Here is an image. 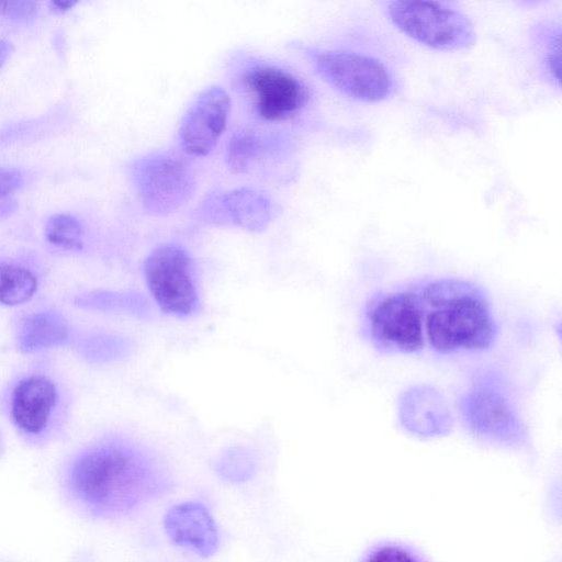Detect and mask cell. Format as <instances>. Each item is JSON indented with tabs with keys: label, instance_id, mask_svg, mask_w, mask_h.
<instances>
[{
	"label": "cell",
	"instance_id": "11",
	"mask_svg": "<svg viewBox=\"0 0 562 562\" xmlns=\"http://www.w3.org/2000/svg\"><path fill=\"white\" fill-rule=\"evenodd\" d=\"M164 526L170 539L202 557L214 554L218 546L216 525L200 503L188 502L173 506L164 518Z\"/></svg>",
	"mask_w": 562,
	"mask_h": 562
},
{
	"label": "cell",
	"instance_id": "14",
	"mask_svg": "<svg viewBox=\"0 0 562 562\" xmlns=\"http://www.w3.org/2000/svg\"><path fill=\"white\" fill-rule=\"evenodd\" d=\"M401 402L403 425L418 436H440L451 426L443 401L435 390L414 387Z\"/></svg>",
	"mask_w": 562,
	"mask_h": 562
},
{
	"label": "cell",
	"instance_id": "2",
	"mask_svg": "<svg viewBox=\"0 0 562 562\" xmlns=\"http://www.w3.org/2000/svg\"><path fill=\"white\" fill-rule=\"evenodd\" d=\"M150 461L139 450L120 442L95 445L72 462L68 474L71 495L98 515L134 507L156 486Z\"/></svg>",
	"mask_w": 562,
	"mask_h": 562
},
{
	"label": "cell",
	"instance_id": "18",
	"mask_svg": "<svg viewBox=\"0 0 562 562\" xmlns=\"http://www.w3.org/2000/svg\"><path fill=\"white\" fill-rule=\"evenodd\" d=\"M130 348V342L125 338L106 333L89 334L78 345L80 355L94 363L120 360L128 353Z\"/></svg>",
	"mask_w": 562,
	"mask_h": 562
},
{
	"label": "cell",
	"instance_id": "15",
	"mask_svg": "<svg viewBox=\"0 0 562 562\" xmlns=\"http://www.w3.org/2000/svg\"><path fill=\"white\" fill-rule=\"evenodd\" d=\"M69 338L66 319L55 311H43L22 319L16 333V346L21 352L31 353L63 346Z\"/></svg>",
	"mask_w": 562,
	"mask_h": 562
},
{
	"label": "cell",
	"instance_id": "3",
	"mask_svg": "<svg viewBox=\"0 0 562 562\" xmlns=\"http://www.w3.org/2000/svg\"><path fill=\"white\" fill-rule=\"evenodd\" d=\"M362 326L370 344L380 352H420L426 340L417 288L373 296L364 308Z\"/></svg>",
	"mask_w": 562,
	"mask_h": 562
},
{
	"label": "cell",
	"instance_id": "7",
	"mask_svg": "<svg viewBox=\"0 0 562 562\" xmlns=\"http://www.w3.org/2000/svg\"><path fill=\"white\" fill-rule=\"evenodd\" d=\"M144 276L162 312L184 317L199 310L192 260L181 246L165 244L155 248L145 259Z\"/></svg>",
	"mask_w": 562,
	"mask_h": 562
},
{
	"label": "cell",
	"instance_id": "13",
	"mask_svg": "<svg viewBox=\"0 0 562 562\" xmlns=\"http://www.w3.org/2000/svg\"><path fill=\"white\" fill-rule=\"evenodd\" d=\"M218 206L210 212L214 223L232 224L249 232L265 231L273 218L270 200L248 188L235 189L218 199Z\"/></svg>",
	"mask_w": 562,
	"mask_h": 562
},
{
	"label": "cell",
	"instance_id": "25",
	"mask_svg": "<svg viewBox=\"0 0 562 562\" xmlns=\"http://www.w3.org/2000/svg\"><path fill=\"white\" fill-rule=\"evenodd\" d=\"M77 3V1H72V0H65V1H50V7L55 10V11H58V12H66L68 11L69 9H71L75 4Z\"/></svg>",
	"mask_w": 562,
	"mask_h": 562
},
{
	"label": "cell",
	"instance_id": "23",
	"mask_svg": "<svg viewBox=\"0 0 562 562\" xmlns=\"http://www.w3.org/2000/svg\"><path fill=\"white\" fill-rule=\"evenodd\" d=\"M37 4L33 1H0V15L15 20H27L36 15Z\"/></svg>",
	"mask_w": 562,
	"mask_h": 562
},
{
	"label": "cell",
	"instance_id": "16",
	"mask_svg": "<svg viewBox=\"0 0 562 562\" xmlns=\"http://www.w3.org/2000/svg\"><path fill=\"white\" fill-rule=\"evenodd\" d=\"M81 308L106 313H123L137 317H146L150 313L147 300L139 293L93 291L75 299Z\"/></svg>",
	"mask_w": 562,
	"mask_h": 562
},
{
	"label": "cell",
	"instance_id": "21",
	"mask_svg": "<svg viewBox=\"0 0 562 562\" xmlns=\"http://www.w3.org/2000/svg\"><path fill=\"white\" fill-rule=\"evenodd\" d=\"M360 562H428L414 547L394 540L380 541L370 547Z\"/></svg>",
	"mask_w": 562,
	"mask_h": 562
},
{
	"label": "cell",
	"instance_id": "20",
	"mask_svg": "<svg viewBox=\"0 0 562 562\" xmlns=\"http://www.w3.org/2000/svg\"><path fill=\"white\" fill-rule=\"evenodd\" d=\"M261 140L251 132H238L229 139L226 164L236 173L245 172L259 155Z\"/></svg>",
	"mask_w": 562,
	"mask_h": 562
},
{
	"label": "cell",
	"instance_id": "9",
	"mask_svg": "<svg viewBox=\"0 0 562 562\" xmlns=\"http://www.w3.org/2000/svg\"><path fill=\"white\" fill-rule=\"evenodd\" d=\"M243 82L254 99L255 109L267 121H282L296 114L308 100V90L293 74L276 66L248 69Z\"/></svg>",
	"mask_w": 562,
	"mask_h": 562
},
{
	"label": "cell",
	"instance_id": "4",
	"mask_svg": "<svg viewBox=\"0 0 562 562\" xmlns=\"http://www.w3.org/2000/svg\"><path fill=\"white\" fill-rule=\"evenodd\" d=\"M459 405L464 424L476 438L517 450L527 447L525 424L498 379L484 376L473 382Z\"/></svg>",
	"mask_w": 562,
	"mask_h": 562
},
{
	"label": "cell",
	"instance_id": "19",
	"mask_svg": "<svg viewBox=\"0 0 562 562\" xmlns=\"http://www.w3.org/2000/svg\"><path fill=\"white\" fill-rule=\"evenodd\" d=\"M45 237L52 245L67 249L80 250L83 247V226L75 216L59 213L50 216L44 228Z\"/></svg>",
	"mask_w": 562,
	"mask_h": 562
},
{
	"label": "cell",
	"instance_id": "22",
	"mask_svg": "<svg viewBox=\"0 0 562 562\" xmlns=\"http://www.w3.org/2000/svg\"><path fill=\"white\" fill-rule=\"evenodd\" d=\"M252 467V458L243 449L231 450L220 462L221 473L231 480H243L245 475H249Z\"/></svg>",
	"mask_w": 562,
	"mask_h": 562
},
{
	"label": "cell",
	"instance_id": "10",
	"mask_svg": "<svg viewBox=\"0 0 562 562\" xmlns=\"http://www.w3.org/2000/svg\"><path fill=\"white\" fill-rule=\"evenodd\" d=\"M229 111V95L222 87L203 90L181 120L179 142L182 150L191 156L209 155L226 127Z\"/></svg>",
	"mask_w": 562,
	"mask_h": 562
},
{
	"label": "cell",
	"instance_id": "26",
	"mask_svg": "<svg viewBox=\"0 0 562 562\" xmlns=\"http://www.w3.org/2000/svg\"><path fill=\"white\" fill-rule=\"evenodd\" d=\"M11 52L12 45L4 40H0V67L5 63Z\"/></svg>",
	"mask_w": 562,
	"mask_h": 562
},
{
	"label": "cell",
	"instance_id": "6",
	"mask_svg": "<svg viewBox=\"0 0 562 562\" xmlns=\"http://www.w3.org/2000/svg\"><path fill=\"white\" fill-rule=\"evenodd\" d=\"M317 74L341 93L364 102H380L395 91L390 69L379 59L346 50L310 52Z\"/></svg>",
	"mask_w": 562,
	"mask_h": 562
},
{
	"label": "cell",
	"instance_id": "5",
	"mask_svg": "<svg viewBox=\"0 0 562 562\" xmlns=\"http://www.w3.org/2000/svg\"><path fill=\"white\" fill-rule=\"evenodd\" d=\"M390 21L412 40L438 50H463L475 43L470 19L452 7L435 1H390Z\"/></svg>",
	"mask_w": 562,
	"mask_h": 562
},
{
	"label": "cell",
	"instance_id": "1",
	"mask_svg": "<svg viewBox=\"0 0 562 562\" xmlns=\"http://www.w3.org/2000/svg\"><path fill=\"white\" fill-rule=\"evenodd\" d=\"M425 340L439 355L481 352L497 338V324L483 289L470 281L440 278L417 286Z\"/></svg>",
	"mask_w": 562,
	"mask_h": 562
},
{
	"label": "cell",
	"instance_id": "12",
	"mask_svg": "<svg viewBox=\"0 0 562 562\" xmlns=\"http://www.w3.org/2000/svg\"><path fill=\"white\" fill-rule=\"evenodd\" d=\"M57 402L54 382L44 375H30L19 381L11 398V416L25 434L38 435L48 425Z\"/></svg>",
	"mask_w": 562,
	"mask_h": 562
},
{
	"label": "cell",
	"instance_id": "24",
	"mask_svg": "<svg viewBox=\"0 0 562 562\" xmlns=\"http://www.w3.org/2000/svg\"><path fill=\"white\" fill-rule=\"evenodd\" d=\"M21 184L22 176L18 170L0 167V199L15 191Z\"/></svg>",
	"mask_w": 562,
	"mask_h": 562
},
{
	"label": "cell",
	"instance_id": "17",
	"mask_svg": "<svg viewBox=\"0 0 562 562\" xmlns=\"http://www.w3.org/2000/svg\"><path fill=\"white\" fill-rule=\"evenodd\" d=\"M33 271L20 265L0 263V305L15 306L30 301L37 290Z\"/></svg>",
	"mask_w": 562,
	"mask_h": 562
},
{
	"label": "cell",
	"instance_id": "8",
	"mask_svg": "<svg viewBox=\"0 0 562 562\" xmlns=\"http://www.w3.org/2000/svg\"><path fill=\"white\" fill-rule=\"evenodd\" d=\"M132 177L143 207L154 215L169 214L193 195L190 166L170 154H153L134 162Z\"/></svg>",
	"mask_w": 562,
	"mask_h": 562
}]
</instances>
